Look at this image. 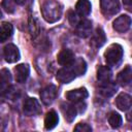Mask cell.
Here are the masks:
<instances>
[{"label":"cell","instance_id":"1","mask_svg":"<svg viewBox=\"0 0 132 132\" xmlns=\"http://www.w3.org/2000/svg\"><path fill=\"white\" fill-rule=\"evenodd\" d=\"M62 5L55 0H45L41 5V13L47 23H55L62 16Z\"/></svg>","mask_w":132,"mask_h":132},{"label":"cell","instance_id":"2","mask_svg":"<svg viewBox=\"0 0 132 132\" xmlns=\"http://www.w3.org/2000/svg\"><path fill=\"white\" fill-rule=\"evenodd\" d=\"M123 47L119 43H112L108 46L106 52L104 53V58L108 66L110 67H117L120 65L123 59Z\"/></svg>","mask_w":132,"mask_h":132},{"label":"cell","instance_id":"3","mask_svg":"<svg viewBox=\"0 0 132 132\" xmlns=\"http://www.w3.org/2000/svg\"><path fill=\"white\" fill-rule=\"evenodd\" d=\"M11 74L8 69L0 70V96H7L11 92Z\"/></svg>","mask_w":132,"mask_h":132},{"label":"cell","instance_id":"4","mask_svg":"<svg viewBox=\"0 0 132 132\" xmlns=\"http://www.w3.org/2000/svg\"><path fill=\"white\" fill-rule=\"evenodd\" d=\"M101 11L106 18H110L120 11L119 0H100Z\"/></svg>","mask_w":132,"mask_h":132},{"label":"cell","instance_id":"5","mask_svg":"<svg viewBox=\"0 0 132 132\" xmlns=\"http://www.w3.org/2000/svg\"><path fill=\"white\" fill-rule=\"evenodd\" d=\"M89 93L86 88H79V89H74L71 91H68L65 94V97L67 100H69L72 103H77L84 101L86 98H88Z\"/></svg>","mask_w":132,"mask_h":132},{"label":"cell","instance_id":"6","mask_svg":"<svg viewBox=\"0 0 132 132\" xmlns=\"http://www.w3.org/2000/svg\"><path fill=\"white\" fill-rule=\"evenodd\" d=\"M24 113L28 117H33L36 116L40 112L41 108L40 105L35 98H27L24 102V107H23Z\"/></svg>","mask_w":132,"mask_h":132},{"label":"cell","instance_id":"7","mask_svg":"<svg viewBox=\"0 0 132 132\" xmlns=\"http://www.w3.org/2000/svg\"><path fill=\"white\" fill-rule=\"evenodd\" d=\"M57 97V87L54 85L46 86L41 92H40V98L44 105H50L54 102V100Z\"/></svg>","mask_w":132,"mask_h":132},{"label":"cell","instance_id":"8","mask_svg":"<svg viewBox=\"0 0 132 132\" xmlns=\"http://www.w3.org/2000/svg\"><path fill=\"white\" fill-rule=\"evenodd\" d=\"M112 26L116 31H118L120 33H124V32L128 31L131 26V18L127 14H122L113 21Z\"/></svg>","mask_w":132,"mask_h":132},{"label":"cell","instance_id":"9","mask_svg":"<svg viewBox=\"0 0 132 132\" xmlns=\"http://www.w3.org/2000/svg\"><path fill=\"white\" fill-rule=\"evenodd\" d=\"M3 54H4L5 61L8 62V63H15L16 61L20 60V57H21L19 48L12 43H9V44L5 45Z\"/></svg>","mask_w":132,"mask_h":132},{"label":"cell","instance_id":"10","mask_svg":"<svg viewBox=\"0 0 132 132\" xmlns=\"http://www.w3.org/2000/svg\"><path fill=\"white\" fill-rule=\"evenodd\" d=\"M75 73L72 70V68H70L69 66H65L64 68H61L60 70H58L57 72V79L61 82V84H69L70 81H72L75 78Z\"/></svg>","mask_w":132,"mask_h":132},{"label":"cell","instance_id":"11","mask_svg":"<svg viewBox=\"0 0 132 132\" xmlns=\"http://www.w3.org/2000/svg\"><path fill=\"white\" fill-rule=\"evenodd\" d=\"M75 60V57H74V53L71 51V50H68V48H65L63 51H61L57 57V61L60 65L62 66H70L73 61Z\"/></svg>","mask_w":132,"mask_h":132},{"label":"cell","instance_id":"12","mask_svg":"<svg viewBox=\"0 0 132 132\" xmlns=\"http://www.w3.org/2000/svg\"><path fill=\"white\" fill-rule=\"evenodd\" d=\"M75 28H76V34L81 38H86L92 32V22L89 20H82L77 23Z\"/></svg>","mask_w":132,"mask_h":132},{"label":"cell","instance_id":"13","mask_svg":"<svg viewBox=\"0 0 132 132\" xmlns=\"http://www.w3.org/2000/svg\"><path fill=\"white\" fill-rule=\"evenodd\" d=\"M15 72V80L20 84H24L30 73V68L28 64H20L14 68Z\"/></svg>","mask_w":132,"mask_h":132},{"label":"cell","instance_id":"14","mask_svg":"<svg viewBox=\"0 0 132 132\" xmlns=\"http://www.w3.org/2000/svg\"><path fill=\"white\" fill-rule=\"evenodd\" d=\"M116 105L122 111H126V110L130 109V107H131V96L129 94H126V93L119 94V96L116 98Z\"/></svg>","mask_w":132,"mask_h":132},{"label":"cell","instance_id":"15","mask_svg":"<svg viewBox=\"0 0 132 132\" xmlns=\"http://www.w3.org/2000/svg\"><path fill=\"white\" fill-rule=\"evenodd\" d=\"M118 82L121 85V86H128L130 85L131 82V79H132V69L130 67V65H127L119 74H118Z\"/></svg>","mask_w":132,"mask_h":132},{"label":"cell","instance_id":"16","mask_svg":"<svg viewBox=\"0 0 132 132\" xmlns=\"http://www.w3.org/2000/svg\"><path fill=\"white\" fill-rule=\"evenodd\" d=\"M61 109H62V112L64 114V118L67 122H72L75 117H76V113H77V110H76V107L72 104H69V103H63L61 105Z\"/></svg>","mask_w":132,"mask_h":132},{"label":"cell","instance_id":"17","mask_svg":"<svg viewBox=\"0 0 132 132\" xmlns=\"http://www.w3.org/2000/svg\"><path fill=\"white\" fill-rule=\"evenodd\" d=\"M59 123V117L58 113L55 110H51L45 114L44 118V127L46 130H52L54 129Z\"/></svg>","mask_w":132,"mask_h":132},{"label":"cell","instance_id":"18","mask_svg":"<svg viewBox=\"0 0 132 132\" xmlns=\"http://www.w3.org/2000/svg\"><path fill=\"white\" fill-rule=\"evenodd\" d=\"M13 33V27L8 22H2L0 24V42L6 41Z\"/></svg>","mask_w":132,"mask_h":132},{"label":"cell","instance_id":"19","mask_svg":"<svg viewBox=\"0 0 132 132\" xmlns=\"http://www.w3.org/2000/svg\"><path fill=\"white\" fill-rule=\"evenodd\" d=\"M72 70L74 71L76 76L84 75L87 71V63L82 58H77L73 61V63L70 65Z\"/></svg>","mask_w":132,"mask_h":132},{"label":"cell","instance_id":"20","mask_svg":"<svg viewBox=\"0 0 132 132\" xmlns=\"http://www.w3.org/2000/svg\"><path fill=\"white\" fill-rule=\"evenodd\" d=\"M91 8H92V5L89 0H78L75 5L76 12L81 16L89 15L91 12Z\"/></svg>","mask_w":132,"mask_h":132},{"label":"cell","instance_id":"21","mask_svg":"<svg viewBox=\"0 0 132 132\" xmlns=\"http://www.w3.org/2000/svg\"><path fill=\"white\" fill-rule=\"evenodd\" d=\"M106 41V36H105V33L104 31L101 29V28H97L94 35H93V38H92V44L95 46V47H101Z\"/></svg>","mask_w":132,"mask_h":132},{"label":"cell","instance_id":"22","mask_svg":"<svg viewBox=\"0 0 132 132\" xmlns=\"http://www.w3.org/2000/svg\"><path fill=\"white\" fill-rule=\"evenodd\" d=\"M111 78V70L107 66H100L97 70V79L100 81V84L108 82Z\"/></svg>","mask_w":132,"mask_h":132},{"label":"cell","instance_id":"23","mask_svg":"<svg viewBox=\"0 0 132 132\" xmlns=\"http://www.w3.org/2000/svg\"><path fill=\"white\" fill-rule=\"evenodd\" d=\"M99 91H100L101 95H103L104 97H110V96H112V95L116 93V91H117V86L110 80V81H108V82L100 84Z\"/></svg>","mask_w":132,"mask_h":132},{"label":"cell","instance_id":"24","mask_svg":"<svg viewBox=\"0 0 132 132\" xmlns=\"http://www.w3.org/2000/svg\"><path fill=\"white\" fill-rule=\"evenodd\" d=\"M108 123H109V125H110L111 128H114L116 129V128H119L122 125L123 119H122V117H121L120 113H118L116 111H111L109 113V116H108Z\"/></svg>","mask_w":132,"mask_h":132},{"label":"cell","instance_id":"25","mask_svg":"<svg viewBox=\"0 0 132 132\" xmlns=\"http://www.w3.org/2000/svg\"><path fill=\"white\" fill-rule=\"evenodd\" d=\"M29 28H30V33H31L32 37H36L39 34V25H38V22L36 19H34V18L30 19Z\"/></svg>","mask_w":132,"mask_h":132},{"label":"cell","instance_id":"26","mask_svg":"<svg viewBox=\"0 0 132 132\" xmlns=\"http://www.w3.org/2000/svg\"><path fill=\"white\" fill-rule=\"evenodd\" d=\"M14 1L13 0H3L2 2V6L3 8L8 12V13H11L14 11L15 9V6H14Z\"/></svg>","mask_w":132,"mask_h":132},{"label":"cell","instance_id":"27","mask_svg":"<svg viewBox=\"0 0 132 132\" xmlns=\"http://www.w3.org/2000/svg\"><path fill=\"white\" fill-rule=\"evenodd\" d=\"M74 131H76V132H91L92 128L90 125H88L86 123H79L74 127Z\"/></svg>","mask_w":132,"mask_h":132},{"label":"cell","instance_id":"28","mask_svg":"<svg viewBox=\"0 0 132 132\" xmlns=\"http://www.w3.org/2000/svg\"><path fill=\"white\" fill-rule=\"evenodd\" d=\"M69 21H70V24H71L72 26H76L77 23H78L76 13H74L73 11H70V12H69Z\"/></svg>","mask_w":132,"mask_h":132},{"label":"cell","instance_id":"29","mask_svg":"<svg viewBox=\"0 0 132 132\" xmlns=\"http://www.w3.org/2000/svg\"><path fill=\"white\" fill-rule=\"evenodd\" d=\"M123 2H124L125 5H127L128 7H130L131 6V3H132V0H123Z\"/></svg>","mask_w":132,"mask_h":132},{"label":"cell","instance_id":"30","mask_svg":"<svg viewBox=\"0 0 132 132\" xmlns=\"http://www.w3.org/2000/svg\"><path fill=\"white\" fill-rule=\"evenodd\" d=\"M16 4H19V5H23V4H25V2H26V0H13Z\"/></svg>","mask_w":132,"mask_h":132},{"label":"cell","instance_id":"31","mask_svg":"<svg viewBox=\"0 0 132 132\" xmlns=\"http://www.w3.org/2000/svg\"><path fill=\"white\" fill-rule=\"evenodd\" d=\"M2 18V12H1V10H0V19Z\"/></svg>","mask_w":132,"mask_h":132}]
</instances>
